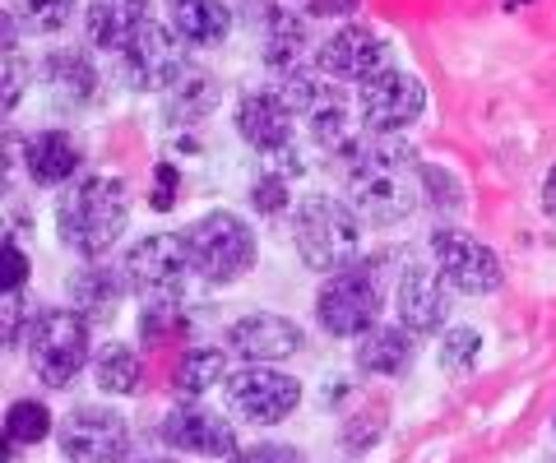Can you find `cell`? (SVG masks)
<instances>
[{"instance_id": "cell-1", "label": "cell", "mask_w": 556, "mask_h": 463, "mask_svg": "<svg viewBox=\"0 0 556 463\" xmlns=\"http://www.w3.org/2000/svg\"><path fill=\"white\" fill-rule=\"evenodd\" d=\"M339 177L348 185L357 218L376 222V228L404 222L417 209L422 171H417L413 149L399 134H362V140H353L339 153Z\"/></svg>"}, {"instance_id": "cell-2", "label": "cell", "mask_w": 556, "mask_h": 463, "mask_svg": "<svg viewBox=\"0 0 556 463\" xmlns=\"http://www.w3.org/2000/svg\"><path fill=\"white\" fill-rule=\"evenodd\" d=\"M126 214H130V195L116 177H84L65 195L56 222H61V236L79 255H102L121 236V228H126Z\"/></svg>"}, {"instance_id": "cell-3", "label": "cell", "mask_w": 556, "mask_h": 463, "mask_svg": "<svg viewBox=\"0 0 556 463\" xmlns=\"http://www.w3.org/2000/svg\"><path fill=\"white\" fill-rule=\"evenodd\" d=\"M362 250V228L357 209L334 195H311L298 209V255L306 269L316 273H339L353 269Z\"/></svg>"}, {"instance_id": "cell-4", "label": "cell", "mask_w": 556, "mask_h": 463, "mask_svg": "<svg viewBox=\"0 0 556 463\" xmlns=\"http://www.w3.org/2000/svg\"><path fill=\"white\" fill-rule=\"evenodd\" d=\"M181 242L190 250L195 273L208 283H232L255 265V232L228 209H214V214L195 218L181 232Z\"/></svg>"}, {"instance_id": "cell-5", "label": "cell", "mask_w": 556, "mask_h": 463, "mask_svg": "<svg viewBox=\"0 0 556 463\" xmlns=\"http://www.w3.org/2000/svg\"><path fill=\"white\" fill-rule=\"evenodd\" d=\"M28 362L47 389H65L89 362V320L79 311H56V306L42 311L28 334Z\"/></svg>"}, {"instance_id": "cell-6", "label": "cell", "mask_w": 556, "mask_h": 463, "mask_svg": "<svg viewBox=\"0 0 556 463\" xmlns=\"http://www.w3.org/2000/svg\"><path fill=\"white\" fill-rule=\"evenodd\" d=\"M283 102L292 107V116L306 126L311 144L343 153L353 144V121H348V98L316 70H292L283 83Z\"/></svg>"}, {"instance_id": "cell-7", "label": "cell", "mask_w": 556, "mask_h": 463, "mask_svg": "<svg viewBox=\"0 0 556 463\" xmlns=\"http://www.w3.org/2000/svg\"><path fill=\"white\" fill-rule=\"evenodd\" d=\"M376 316H380V283L371 279V269L357 265L339 269L316 297V320L334 338H353V334L362 338L367 330H376Z\"/></svg>"}, {"instance_id": "cell-8", "label": "cell", "mask_w": 556, "mask_h": 463, "mask_svg": "<svg viewBox=\"0 0 556 463\" xmlns=\"http://www.w3.org/2000/svg\"><path fill=\"white\" fill-rule=\"evenodd\" d=\"M56 445L70 463H121L126 459V417L116 408L102 403H79L75 413H65L56 426Z\"/></svg>"}, {"instance_id": "cell-9", "label": "cell", "mask_w": 556, "mask_h": 463, "mask_svg": "<svg viewBox=\"0 0 556 463\" xmlns=\"http://www.w3.org/2000/svg\"><path fill=\"white\" fill-rule=\"evenodd\" d=\"M190 273L195 265L181 236H144L126 255V279L144 301H177Z\"/></svg>"}, {"instance_id": "cell-10", "label": "cell", "mask_w": 556, "mask_h": 463, "mask_svg": "<svg viewBox=\"0 0 556 463\" xmlns=\"http://www.w3.org/2000/svg\"><path fill=\"white\" fill-rule=\"evenodd\" d=\"M228 403L237 417L255 426H278L283 417L298 413L302 385L274 366H241L237 375H228Z\"/></svg>"}, {"instance_id": "cell-11", "label": "cell", "mask_w": 556, "mask_h": 463, "mask_svg": "<svg viewBox=\"0 0 556 463\" xmlns=\"http://www.w3.org/2000/svg\"><path fill=\"white\" fill-rule=\"evenodd\" d=\"M357 107H362V121H367L371 134H394L422 116L427 89L404 70H380L376 79L362 83Z\"/></svg>"}, {"instance_id": "cell-12", "label": "cell", "mask_w": 556, "mask_h": 463, "mask_svg": "<svg viewBox=\"0 0 556 463\" xmlns=\"http://www.w3.org/2000/svg\"><path fill=\"white\" fill-rule=\"evenodd\" d=\"M316 70L329 79H357L367 83L380 70H390V47L376 38L367 24H343L334 28L316 51Z\"/></svg>"}, {"instance_id": "cell-13", "label": "cell", "mask_w": 556, "mask_h": 463, "mask_svg": "<svg viewBox=\"0 0 556 463\" xmlns=\"http://www.w3.org/2000/svg\"><path fill=\"white\" fill-rule=\"evenodd\" d=\"M431 250H437L441 279H450V287H459V293L486 297V293H496V287H501V260L478 242V236H468V232H437Z\"/></svg>"}, {"instance_id": "cell-14", "label": "cell", "mask_w": 556, "mask_h": 463, "mask_svg": "<svg viewBox=\"0 0 556 463\" xmlns=\"http://www.w3.org/2000/svg\"><path fill=\"white\" fill-rule=\"evenodd\" d=\"M121 70H126V79L135 83V89L144 93H159V89H177V83L186 79V65H181V47L177 38H172L167 28L153 24L144 38L130 42L126 51H121Z\"/></svg>"}, {"instance_id": "cell-15", "label": "cell", "mask_w": 556, "mask_h": 463, "mask_svg": "<svg viewBox=\"0 0 556 463\" xmlns=\"http://www.w3.org/2000/svg\"><path fill=\"white\" fill-rule=\"evenodd\" d=\"M228 348L251 366L288 362V357H298V348H302V330L292 320H283V316L255 311V316H241L228 330Z\"/></svg>"}, {"instance_id": "cell-16", "label": "cell", "mask_w": 556, "mask_h": 463, "mask_svg": "<svg viewBox=\"0 0 556 463\" xmlns=\"http://www.w3.org/2000/svg\"><path fill=\"white\" fill-rule=\"evenodd\" d=\"M159 436L172 450L186 454H204V459H223L237 454V426H228V417L208 413V408H177L159 422Z\"/></svg>"}, {"instance_id": "cell-17", "label": "cell", "mask_w": 556, "mask_h": 463, "mask_svg": "<svg viewBox=\"0 0 556 463\" xmlns=\"http://www.w3.org/2000/svg\"><path fill=\"white\" fill-rule=\"evenodd\" d=\"M450 316V293L441 283L437 269L413 265L404 279H399V320H404L408 334H437Z\"/></svg>"}, {"instance_id": "cell-18", "label": "cell", "mask_w": 556, "mask_h": 463, "mask_svg": "<svg viewBox=\"0 0 556 463\" xmlns=\"http://www.w3.org/2000/svg\"><path fill=\"white\" fill-rule=\"evenodd\" d=\"M237 130L241 140L260 153H288L292 144V107L283 102V93H247L237 107Z\"/></svg>"}, {"instance_id": "cell-19", "label": "cell", "mask_w": 556, "mask_h": 463, "mask_svg": "<svg viewBox=\"0 0 556 463\" xmlns=\"http://www.w3.org/2000/svg\"><path fill=\"white\" fill-rule=\"evenodd\" d=\"M89 42L102 51H126L130 42H139L153 28L149 20V0H93L89 5Z\"/></svg>"}, {"instance_id": "cell-20", "label": "cell", "mask_w": 556, "mask_h": 463, "mask_svg": "<svg viewBox=\"0 0 556 463\" xmlns=\"http://www.w3.org/2000/svg\"><path fill=\"white\" fill-rule=\"evenodd\" d=\"M357 366L367 375H404L413 366V338L404 324H376L357 343Z\"/></svg>"}, {"instance_id": "cell-21", "label": "cell", "mask_w": 556, "mask_h": 463, "mask_svg": "<svg viewBox=\"0 0 556 463\" xmlns=\"http://www.w3.org/2000/svg\"><path fill=\"white\" fill-rule=\"evenodd\" d=\"M24 163L33 171V181L38 185H61L75 177V167H79V144L70 140L65 130H42V134H33V140L24 144Z\"/></svg>"}, {"instance_id": "cell-22", "label": "cell", "mask_w": 556, "mask_h": 463, "mask_svg": "<svg viewBox=\"0 0 556 463\" xmlns=\"http://www.w3.org/2000/svg\"><path fill=\"white\" fill-rule=\"evenodd\" d=\"M172 24H177V38H186L190 47H214L228 38L232 14L218 0H172Z\"/></svg>"}, {"instance_id": "cell-23", "label": "cell", "mask_w": 556, "mask_h": 463, "mask_svg": "<svg viewBox=\"0 0 556 463\" xmlns=\"http://www.w3.org/2000/svg\"><path fill=\"white\" fill-rule=\"evenodd\" d=\"M121 279L112 269H79L75 279H70V301H75V311L84 320H112L116 306H121Z\"/></svg>"}, {"instance_id": "cell-24", "label": "cell", "mask_w": 556, "mask_h": 463, "mask_svg": "<svg viewBox=\"0 0 556 463\" xmlns=\"http://www.w3.org/2000/svg\"><path fill=\"white\" fill-rule=\"evenodd\" d=\"M306 56V20L298 10H274L265 24V61L274 70H292Z\"/></svg>"}, {"instance_id": "cell-25", "label": "cell", "mask_w": 556, "mask_h": 463, "mask_svg": "<svg viewBox=\"0 0 556 463\" xmlns=\"http://www.w3.org/2000/svg\"><path fill=\"white\" fill-rule=\"evenodd\" d=\"M42 75L56 83L61 93H70V102H89L98 93V70L93 61L84 56V51L65 47V51H51V56L42 61Z\"/></svg>"}, {"instance_id": "cell-26", "label": "cell", "mask_w": 556, "mask_h": 463, "mask_svg": "<svg viewBox=\"0 0 556 463\" xmlns=\"http://www.w3.org/2000/svg\"><path fill=\"white\" fill-rule=\"evenodd\" d=\"M93 381H98V389H108V394H139L144 366H139V357H135L130 343H108V348H98Z\"/></svg>"}, {"instance_id": "cell-27", "label": "cell", "mask_w": 556, "mask_h": 463, "mask_svg": "<svg viewBox=\"0 0 556 463\" xmlns=\"http://www.w3.org/2000/svg\"><path fill=\"white\" fill-rule=\"evenodd\" d=\"M223 381V352L218 348H186L181 362H177V375H172V385H177L181 399H200L204 389H214Z\"/></svg>"}, {"instance_id": "cell-28", "label": "cell", "mask_w": 556, "mask_h": 463, "mask_svg": "<svg viewBox=\"0 0 556 463\" xmlns=\"http://www.w3.org/2000/svg\"><path fill=\"white\" fill-rule=\"evenodd\" d=\"M478 352H482V334L473 330V324H455V330L441 338V371L459 381V375L473 371Z\"/></svg>"}, {"instance_id": "cell-29", "label": "cell", "mask_w": 556, "mask_h": 463, "mask_svg": "<svg viewBox=\"0 0 556 463\" xmlns=\"http://www.w3.org/2000/svg\"><path fill=\"white\" fill-rule=\"evenodd\" d=\"M5 436L10 440H20V445H38L51 436V413L38 403V399H20V403H10V413H5Z\"/></svg>"}, {"instance_id": "cell-30", "label": "cell", "mask_w": 556, "mask_h": 463, "mask_svg": "<svg viewBox=\"0 0 556 463\" xmlns=\"http://www.w3.org/2000/svg\"><path fill=\"white\" fill-rule=\"evenodd\" d=\"M218 102V83L204 79V75H186L177 89H172V112L186 116V121H195V116H208Z\"/></svg>"}, {"instance_id": "cell-31", "label": "cell", "mask_w": 556, "mask_h": 463, "mask_svg": "<svg viewBox=\"0 0 556 463\" xmlns=\"http://www.w3.org/2000/svg\"><path fill=\"white\" fill-rule=\"evenodd\" d=\"M70 14H75V0H20V20L28 33H56Z\"/></svg>"}, {"instance_id": "cell-32", "label": "cell", "mask_w": 556, "mask_h": 463, "mask_svg": "<svg viewBox=\"0 0 556 463\" xmlns=\"http://www.w3.org/2000/svg\"><path fill=\"white\" fill-rule=\"evenodd\" d=\"M0 283H5V293H24V283H28V255L10 236L0 246Z\"/></svg>"}, {"instance_id": "cell-33", "label": "cell", "mask_w": 556, "mask_h": 463, "mask_svg": "<svg viewBox=\"0 0 556 463\" xmlns=\"http://www.w3.org/2000/svg\"><path fill=\"white\" fill-rule=\"evenodd\" d=\"M251 204L260 214H278L288 204V185H283V177L278 171H265V177L255 181V191H251Z\"/></svg>"}, {"instance_id": "cell-34", "label": "cell", "mask_w": 556, "mask_h": 463, "mask_svg": "<svg viewBox=\"0 0 556 463\" xmlns=\"http://www.w3.org/2000/svg\"><path fill=\"white\" fill-rule=\"evenodd\" d=\"M139 324H144V343H159L163 334H172L181 324L177 320V301H149V311H144Z\"/></svg>"}, {"instance_id": "cell-35", "label": "cell", "mask_w": 556, "mask_h": 463, "mask_svg": "<svg viewBox=\"0 0 556 463\" xmlns=\"http://www.w3.org/2000/svg\"><path fill=\"white\" fill-rule=\"evenodd\" d=\"M232 463H302V454L292 450V445L265 440V445H247V450H237Z\"/></svg>"}, {"instance_id": "cell-36", "label": "cell", "mask_w": 556, "mask_h": 463, "mask_svg": "<svg viewBox=\"0 0 556 463\" xmlns=\"http://www.w3.org/2000/svg\"><path fill=\"white\" fill-rule=\"evenodd\" d=\"M24 293H5V348H20V334H24Z\"/></svg>"}, {"instance_id": "cell-37", "label": "cell", "mask_w": 556, "mask_h": 463, "mask_svg": "<svg viewBox=\"0 0 556 463\" xmlns=\"http://www.w3.org/2000/svg\"><path fill=\"white\" fill-rule=\"evenodd\" d=\"M302 14H316V20H343V14L357 10V0H298Z\"/></svg>"}, {"instance_id": "cell-38", "label": "cell", "mask_w": 556, "mask_h": 463, "mask_svg": "<svg viewBox=\"0 0 556 463\" xmlns=\"http://www.w3.org/2000/svg\"><path fill=\"white\" fill-rule=\"evenodd\" d=\"M20 98H24V65L14 51H5V112H14Z\"/></svg>"}, {"instance_id": "cell-39", "label": "cell", "mask_w": 556, "mask_h": 463, "mask_svg": "<svg viewBox=\"0 0 556 463\" xmlns=\"http://www.w3.org/2000/svg\"><path fill=\"white\" fill-rule=\"evenodd\" d=\"M172 191H177V171L163 163L159 167V195H153V209H172Z\"/></svg>"}, {"instance_id": "cell-40", "label": "cell", "mask_w": 556, "mask_h": 463, "mask_svg": "<svg viewBox=\"0 0 556 463\" xmlns=\"http://www.w3.org/2000/svg\"><path fill=\"white\" fill-rule=\"evenodd\" d=\"M543 209L556 218V167L547 171V185H543Z\"/></svg>"}, {"instance_id": "cell-41", "label": "cell", "mask_w": 556, "mask_h": 463, "mask_svg": "<svg viewBox=\"0 0 556 463\" xmlns=\"http://www.w3.org/2000/svg\"><path fill=\"white\" fill-rule=\"evenodd\" d=\"M144 463H163V459H144Z\"/></svg>"}, {"instance_id": "cell-42", "label": "cell", "mask_w": 556, "mask_h": 463, "mask_svg": "<svg viewBox=\"0 0 556 463\" xmlns=\"http://www.w3.org/2000/svg\"><path fill=\"white\" fill-rule=\"evenodd\" d=\"M552 426H556V422H552Z\"/></svg>"}]
</instances>
